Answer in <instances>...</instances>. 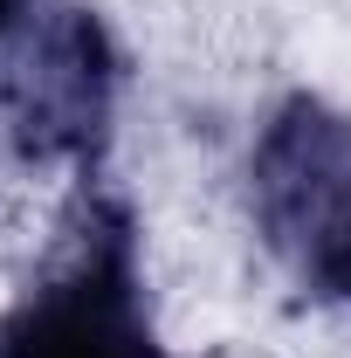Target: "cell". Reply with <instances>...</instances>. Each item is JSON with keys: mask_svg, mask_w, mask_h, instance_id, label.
<instances>
[{"mask_svg": "<svg viewBox=\"0 0 351 358\" xmlns=\"http://www.w3.org/2000/svg\"><path fill=\"white\" fill-rule=\"evenodd\" d=\"M0 358H173L138 255V214L103 173H83L48 268L0 317Z\"/></svg>", "mask_w": 351, "mask_h": 358, "instance_id": "6da1fadb", "label": "cell"}, {"mask_svg": "<svg viewBox=\"0 0 351 358\" xmlns=\"http://www.w3.org/2000/svg\"><path fill=\"white\" fill-rule=\"evenodd\" d=\"M262 248L310 303H351V117L324 96H282L248 152Z\"/></svg>", "mask_w": 351, "mask_h": 358, "instance_id": "7a4b0ae2", "label": "cell"}, {"mask_svg": "<svg viewBox=\"0 0 351 358\" xmlns=\"http://www.w3.org/2000/svg\"><path fill=\"white\" fill-rule=\"evenodd\" d=\"M117 42L76 0H35L0 42V145L21 166L96 173L117 117Z\"/></svg>", "mask_w": 351, "mask_h": 358, "instance_id": "3957f363", "label": "cell"}, {"mask_svg": "<svg viewBox=\"0 0 351 358\" xmlns=\"http://www.w3.org/2000/svg\"><path fill=\"white\" fill-rule=\"evenodd\" d=\"M28 7H35V0H0V42H7V28H14Z\"/></svg>", "mask_w": 351, "mask_h": 358, "instance_id": "277c9868", "label": "cell"}]
</instances>
